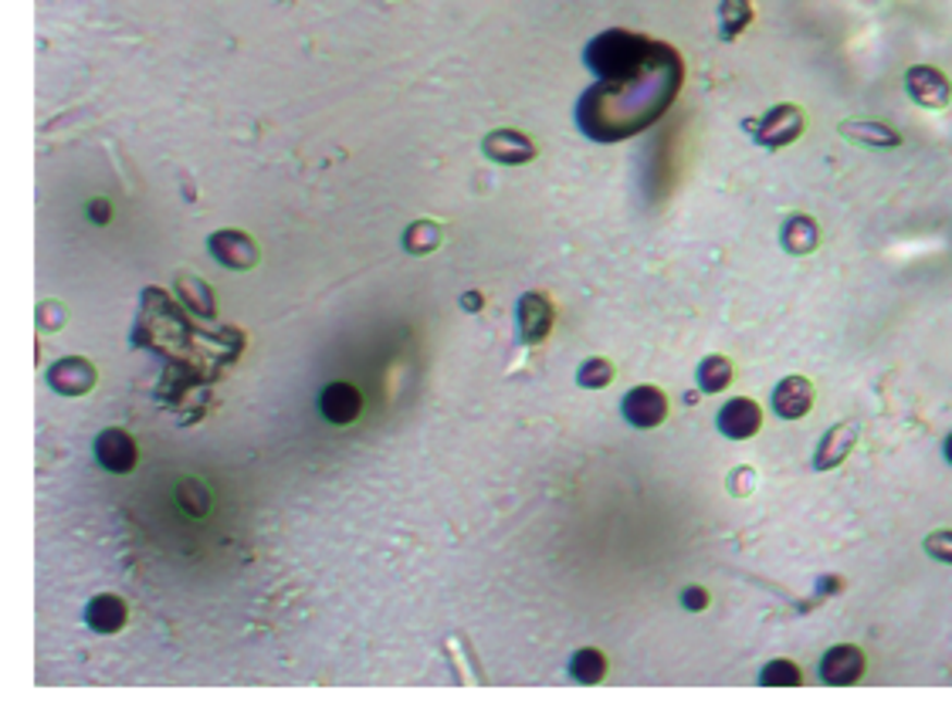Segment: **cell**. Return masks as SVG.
I'll return each mask as SVG.
<instances>
[{
    "label": "cell",
    "mask_w": 952,
    "mask_h": 721,
    "mask_svg": "<svg viewBox=\"0 0 952 721\" xmlns=\"http://www.w3.org/2000/svg\"><path fill=\"white\" fill-rule=\"evenodd\" d=\"M682 88V65L679 58L664 54L658 65L631 78L597 82L576 106V122L590 139L613 143L640 133L644 125L664 115Z\"/></svg>",
    "instance_id": "6da1fadb"
},
{
    "label": "cell",
    "mask_w": 952,
    "mask_h": 721,
    "mask_svg": "<svg viewBox=\"0 0 952 721\" xmlns=\"http://www.w3.org/2000/svg\"><path fill=\"white\" fill-rule=\"evenodd\" d=\"M664 54H671V48L613 27L587 45V69L600 82H613V78H631V75L648 72Z\"/></svg>",
    "instance_id": "7a4b0ae2"
},
{
    "label": "cell",
    "mask_w": 952,
    "mask_h": 721,
    "mask_svg": "<svg viewBox=\"0 0 952 721\" xmlns=\"http://www.w3.org/2000/svg\"><path fill=\"white\" fill-rule=\"evenodd\" d=\"M743 130L762 149H783L804 136V112L793 102H780V106H770L756 119H746Z\"/></svg>",
    "instance_id": "3957f363"
},
{
    "label": "cell",
    "mask_w": 952,
    "mask_h": 721,
    "mask_svg": "<svg viewBox=\"0 0 952 721\" xmlns=\"http://www.w3.org/2000/svg\"><path fill=\"white\" fill-rule=\"evenodd\" d=\"M865 671H868V657H865L862 647H854V644L827 647L823 657H820V664H817L820 681L831 684V687H851V684H857L865 677Z\"/></svg>",
    "instance_id": "277c9868"
},
{
    "label": "cell",
    "mask_w": 952,
    "mask_h": 721,
    "mask_svg": "<svg viewBox=\"0 0 952 721\" xmlns=\"http://www.w3.org/2000/svg\"><path fill=\"white\" fill-rule=\"evenodd\" d=\"M905 96L929 112H942L952 102V82L936 65H912L905 72Z\"/></svg>",
    "instance_id": "5b68a950"
},
{
    "label": "cell",
    "mask_w": 952,
    "mask_h": 721,
    "mask_svg": "<svg viewBox=\"0 0 952 721\" xmlns=\"http://www.w3.org/2000/svg\"><path fill=\"white\" fill-rule=\"evenodd\" d=\"M515 319H518V339L526 346H539V342L549 339L552 322H557V308H552V298L542 292H526L515 305Z\"/></svg>",
    "instance_id": "8992f818"
},
{
    "label": "cell",
    "mask_w": 952,
    "mask_h": 721,
    "mask_svg": "<svg viewBox=\"0 0 952 721\" xmlns=\"http://www.w3.org/2000/svg\"><path fill=\"white\" fill-rule=\"evenodd\" d=\"M621 414H624V420L631 424V427H637V430H655V427H661L664 424V417H668V396H664V390L661 387H634V390H627L624 393V400H621Z\"/></svg>",
    "instance_id": "52a82bcc"
},
{
    "label": "cell",
    "mask_w": 952,
    "mask_h": 721,
    "mask_svg": "<svg viewBox=\"0 0 952 721\" xmlns=\"http://www.w3.org/2000/svg\"><path fill=\"white\" fill-rule=\"evenodd\" d=\"M207 247H210V258L218 261V265H224V268H231V271H248V268H255L258 265V244H255V237L252 234H244V231H234V228H228V231H213L210 237H207Z\"/></svg>",
    "instance_id": "ba28073f"
},
{
    "label": "cell",
    "mask_w": 952,
    "mask_h": 721,
    "mask_svg": "<svg viewBox=\"0 0 952 721\" xmlns=\"http://www.w3.org/2000/svg\"><path fill=\"white\" fill-rule=\"evenodd\" d=\"M99 383V372L82 356H65L48 366V387L61 396H85Z\"/></svg>",
    "instance_id": "9c48e42d"
},
{
    "label": "cell",
    "mask_w": 952,
    "mask_h": 721,
    "mask_svg": "<svg viewBox=\"0 0 952 721\" xmlns=\"http://www.w3.org/2000/svg\"><path fill=\"white\" fill-rule=\"evenodd\" d=\"M770 406L780 420H804L814 411V383L801 372L783 376V380L773 387Z\"/></svg>",
    "instance_id": "30bf717a"
},
{
    "label": "cell",
    "mask_w": 952,
    "mask_h": 721,
    "mask_svg": "<svg viewBox=\"0 0 952 721\" xmlns=\"http://www.w3.org/2000/svg\"><path fill=\"white\" fill-rule=\"evenodd\" d=\"M96 461L112 475H130L139 461V448L133 441V433H126L122 427H106L96 437Z\"/></svg>",
    "instance_id": "8fae6325"
},
{
    "label": "cell",
    "mask_w": 952,
    "mask_h": 721,
    "mask_svg": "<svg viewBox=\"0 0 952 721\" xmlns=\"http://www.w3.org/2000/svg\"><path fill=\"white\" fill-rule=\"evenodd\" d=\"M716 427H719L722 437H729V441H749V437H756L759 427H762L759 403L749 400V396H735V400L722 403V411L716 417Z\"/></svg>",
    "instance_id": "7c38bea8"
},
{
    "label": "cell",
    "mask_w": 952,
    "mask_h": 721,
    "mask_svg": "<svg viewBox=\"0 0 952 721\" xmlns=\"http://www.w3.org/2000/svg\"><path fill=\"white\" fill-rule=\"evenodd\" d=\"M481 152L502 167H522L536 160V143L518 130H496L481 139Z\"/></svg>",
    "instance_id": "4fadbf2b"
},
{
    "label": "cell",
    "mask_w": 952,
    "mask_h": 721,
    "mask_svg": "<svg viewBox=\"0 0 952 721\" xmlns=\"http://www.w3.org/2000/svg\"><path fill=\"white\" fill-rule=\"evenodd\" d=\"M854 444H857V424L854 420H841L834 427H827V433L814 448V472H834V467H841L851 457Z\"/></svg>",
    "instance_id": "5bb4252c"
},
{
    "label": "cell",
    "mask_w": 952,
    "mask_h": 721,
    "mask_svg": "<svg viewBox=\"0 0 952 721\" xmlns=\"http://www.w3.org/2000/svg\"><path fill=\"white\" fill-rule=\"evenodd\" d=\"M126 620H130V607L122 597H115V592H99V597H91L85 603V626L102 637L119 634L122 626H126Z\"/></svg>",
    "instance_id": "9a60e30c"
},
{
    "label": "cell",
    "mask_w": 952,
    "mask_h": 721,
    "mask_svg": "<svg viewBox=\"0 0 952 721\" xmlns=\"http://www.w3.org/2000/svg\"><path fill=\"white\" fill-rule=\"evenodd\" d=\"M838 133L847 143H857L865 149H899L902 146V133L895 125H884V122H868V119H844L838 122Z\"/></svg>",
    "instance_id": "2e32d148"
},
{
    "label": "cell",
    "mask_w": 952,
    "mask_h": 721,
    "mask_svg": "<svg viewBox=\"0 0 952 721\" xmlns=\"http://www.w3.org/2000/svg\"><path fill=\"white\" fill-rule=\"evenodd\" d=\"M319 406H322V417L329 424H353L363 414V393L353 383L335 380L322 390Z\"/></svg>",
    "instance_id": "e0dca14e"
},
{
    "label": "cell",
    "mask_w": 952,
    "mask_h": 721,
    "mask_svg": "<svg viewBox=\"0 0 952 721\" xmlns=\"http://www.w3.org/2000/svg\"><path fill=\"white\" fill-rule=\"evenodd\" d=\"M780 244L786 255L793 258H804V255H814V250L820 247V228L814 224V217L807 213H790L783 228H780Z\"/></svg>",
    "instance_id": "ac0fdd59"
},
{
    "label": "cell",
    "mask_w": 952,
    "mask_h": 721,
    "mask_svg": "<svg viewBox=\"0 0 952 721\" xmlns=\"http://www.w3.org/2000/svg\"><path fill=\"white\" fill-rule=\"evenodd\" d=\"M695 380H698V390H701L705 396H716V393L729 390V383L735 380V366H732L729 356L712 353V356H705V359L698 363Z\"/></svg>",
    "instance_id": "d6986e66"
},
{
    "label": "cell",
    "mask_w": 952,
    "mask_h": 721,
    "mask_svg": "<svg viewBox=\"0 0 952 721\" xmlns=\"http://www.w3.org/2000/svg\"><path fill=\"white\" fill-rule=\"evenodd\" d=\"M753 0H722L719 4V38L735 41L753 24Z\"/></svg>",
    "instance_id": "ffe728a7"
},
{
    "label": "cell",
    "mask_w": 952,
    "mask_h": 721,
    "mask_svg": "<svg viewBox=\"0 0 952 721\" xmlns=\"http://www.w3.org/2000/svg\"><path fill=\"white\" fill-rule=\"evenodd\" d=\"M444 241V228L438 221H427V217H420V221H414L407 231H404V250L407 255H431V250H438Z\"/></svg>",
    "instance_id": "44dd1931"
},
{
    "label": "cell",
    "mask_w": 952,
    "mask_h": 721,
    "mask_svg": "<svg viewBox=\"0 0 952 721\" xmlns=\"http://www.w3.org/2000/svg\"><path fill=\"white\" fill-rule=\"evenodd\" d=\"M570 674L579 684H600L603 674H607V657L597 647H579L573 653V661H570Z\"/></svg>",
    "instance_id": "7402d4cb"
},
{
    "label": "cell",
    "mask_w": 952,
    "mask_h": 721,
    "mask_svg": "<svg viewBox=\"0 0 952 721\" xmlns=\"http://www.w3.org/2000/svg\"><path fill=\"white\" fill-rule=\"evenodd\" d=\"M176 292H180V298L187 302V308L194 311V316H204V319H213V292L204 285L200 278H180L176 281Z\"/></svg>",
    "instance_id": "603a6c76"
},
{
    "label": "cell",
    "mask_w": 952,
    "mask_h": 721,
    "mask_svg": "<svg viewBox=\"0 0 952 721\" xmlns=\"http://www.w3.org/2000/svg\"><path fill=\"white\" fill-rule=\"evenodd\" d=\"M576 383H579L583 390H603V387H610V383H613V363H610V359H600V356H594V359H587V363H579V369H576Z\"/></svg>",
    "instance_id": "cb8c5ba5"
},
{
    "label": "cell",
    "mask_w": 952,
    "mask_h": 721,
    "mask_svg": "<svg viewBox=\"0 0 952 721\" xmlns=\"http://www.w3.org/2000/svg\"><path fill=\"white\" fill-rule=\"evenodd\" d=\"M759 684L762 687H796V684H804V674L793 661H770L759 671Z\"/></svg>",
    "instance_id": "d4e9b609"
},
{
    "label": "cell",
    "mask_w": 952,
    "mask_h": 721,
    "mask_svg": "<svg viewBox=\"0 0 952 721\" xmlns=\"http://www.w3.org/2000/svg\"><path fill=\"white\" fill-rule=\"evenodd\" d=\"M926 555L952 566V528H936L932 536H926Z\"/></svg>",
    "instance_id": "484cf974"
},
{
    "label": "cell",
    "mask_w": 952,
    "mask_h": 721,
    "mask_svg": "<svg viewBox=\"0 0 952 721\" xmlns=\"http://www.w3.org/2000/svg\"><path fill=\"white\" fill-rule=\"evenodd\" d=\"M709 603H712L709 589H701V586H685V589H682V607H685L688 613H701V610H709Z\"/></svg>",
    "instance_id": "4316f807"
},
{
    "label": "cell",
    "mask_w": 952,
    "mask_h": 721,
    "mask_svg": "<svg viewBox=\"0 0 952 721\" xmlns=\"http://www.w3.org/2000/svg\"><path fill=\"white\" fill-rule=\"evenodd\" d=\"M88 213H91V221H96V224H106L109 217H112V207H109V200H91L88 204Z\"/></svg>",
    "instance_id": "83f0119b"
},
{
    "label": "cell",
    "mask_w": 952,
    "mask_h": 721,
    "mask_svg": "<svg viewBox=\"0 0 952 721\" xmlns=\"http://www.w3.org/2000/svg\"><path fill=\"white\" fill-rule=\"evenodd\" d=\"M462 308L465 311H478L481 308V292H465L462 295Z\"/></svg>",
    "instance_id": "f1b7e54d"
},
{
    "label": "cell",
    "mask_w": 952,
    "mask_h": 721,
    "mask_svg": "<svg viewBox=\"0 0 952 721\" xmlns=\"http://www.w3.org/2000/svg\"><path fill=\"white\" fill-rule=\"evenodd\" d=\"M942 454H945V461L952 464V430L945 433V441H942Z\"/></svg>",
    "instance_id": "f546056e"
}]
</instances>
